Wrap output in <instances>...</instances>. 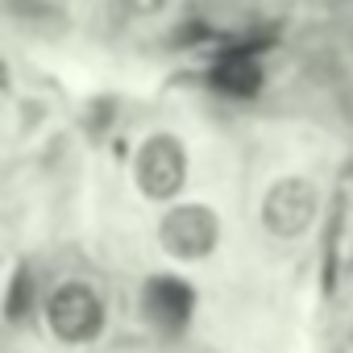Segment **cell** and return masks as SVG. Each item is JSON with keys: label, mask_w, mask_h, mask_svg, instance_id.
I'll list each match as a JSON object with an SVG mask.
<instances>
[{"label": "cell", "mask_w": 353, "mask_h": 353, "mask_svg": "<svg viewBox=\"0 0 353 353\" xmlns=\"http://www.w3.org/2000/svg\"><path fill=\"white\" fill-rule=\"evenodd\" d=\"M316 212H320V192L307 179H299V174L279 179L262 200V225L274 237H303L312 229Z\"/></svg>", "instance_id": "cell-4"}, {"label": "cell", "mask_w": 353, "mask_h": 353, "mask_svg": "<svg viewBox=\"0 0 353 353\" xmlns=\"http://www.w3.org/2000/svg\"><path fill=\"white\" fill-rule=\"evenodd\" d=\"M121 5H125V13H133V17H154L166 0H121Z\"/></svg>", "instance_id": "cell-7"}, {"label": "cell", "mask_w": 353, "mask_h": 353, "mask_svg": "<svg viewBox=\"0 0 353 353\" xmlns=\"http://www.w3.org/2000/svg\"><path fill=\"white\" fill-rule=\"evenodd\" d=\"M46 324L67 345H88L104 328V303L88 283H63L46 299Z\"/></svg>", "instance_id": "cell-1"}, {"label": "cell", "mask_w": 353, "mask_h": 353, "mask_svg": "<svg viewBox=\"0 0 353 353\" xmlns=\"http://www.w3.org/2000/svg\"><path fill=\"white\" fill-rule=\"evenodd\" d=\"M133 179L145 200H174L188 183V154L170 133H154L141 141L137 162H133Z\"/></svg>", "instance_id": "cell-2"}, {"label": "cell", "mask_w": 353, "mask_h": 353, "mask_svg": "<svg viewBox=\"0 0 353 353\" xmlns=\"http://www.w3.org/2000/svg\"><path fill=\"white\" fill-rule=\"evenodd\" d=\"M266 42H270V34H266V38H241V42L225 46V50L216 54L212 71H208L212 88H216L221 96H233V100H250V96H258L262 83H266L262 63H258V54H262Z\"/></svg>", "instance_id": "cell-5"}, {"label": "cell", "mask_w": 353, "mask_h": 353, "mask_svg": "<svg viewBox=\"0 0 353 353\" xmlns=\"http://www.w3.org/2000/svg\"><path fill=\"white\" fill-rule=\"evenodd\" d=\"M158 241L170 258H183V262H196V258H208L221 241V221L212 208L204 204H174L162 225H158Z\"/></svg>", "instance_id": "cell-3"}, {"label": "cell", "mask_w": 353, "mask_h": 353, "mask_svg": "<svg viewBox=\"0 0 353 353\" xmlns=\"http://www.w3.org/2000/svg\"><path fill=\"white\" fill-rule=\"evenodd\" d=\"M145 316L166 332L183 328L188 316H192V287L183 279H170V274L150 279L145 283Z\"/></svg>", "instance_id": "cell-6"}, {"label": "cell", "mask_w": 353, "mask_h": 353, "mask_svg": "<svg viewBox=\"0 0 353 353\" xmlns=\"http://www.w3.org/2000/svg\"><path fill=\"white\" fill-rule=\"evenodd\" d=\"M5 100H9V67L0 63V104H5Z\"/></svg>", "instance_id": "cell-8"}]
</instances>
